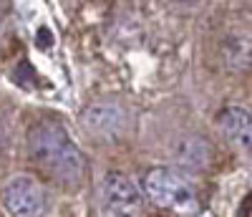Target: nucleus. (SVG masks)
Wrapping results in <instances>:
<instances>
[{"instance_id": "nucleus-1", "label": "nucleus", "mask_w": 252, "mask_h": 217, "mask_svg": "<svg viewBox=\"0 0 252 217\" xmlns=\"http://www.w3.org/2000/svg\"><path fill=\"white\" fill-rule=\"evenodd\" d=\"M28 149L35 167L63 187H76L86 177V157L58 121L35 124L28 134Z\"/></svg>"}, {"instance_id": "nucleus-2", "label": "nucleus", "mask_w": 252, "mask_h": 217, "mask_svg": "<svg viewBox=\"0 0 252 217\" xmlns=\"http://www.w3.org/2000/svg\"><path fill=\"white\" fill-rule=\"evenodd\" d=\"M141 192L154 207L172 215H197L202 210L194 184L169 167H154L146 172L141 177Z\"/></svg>"}, {"instance_id": "nucleus-3", "label": "nucleus", "mask_w": 252, "mask_h": 217, "mask_svg": "<svg viewBox=\"0 0 252 217\" xmlns=\"http://www.w3.org/2000/svg\"><path fill=\"white\" fill-rule=\"evenodd\" d=\"M101 194L106 207L116 217H141L144 215V192L124 172H109L101 182Z\"/></svg>"}, {"instance_id": "nucleus-4", "label": "nucleus", "mask_w": 252, "mask_h": 217, "mask_svg": "<svg viewBox=\"0 0 252 217\" xmlns=\"http://www.w3.org/2000/svg\"><path fill=\"white\" fill-rule=\"evenodd\" d=\"M3 205L10 217H40L46 210V192L35 177L18 175L3 189Z\"/></svg>"}, {"instance_id": "nucleus-5", "label": "nucleus", "mask_w": 252, "mask_h": 217, "mask_svg": "<svg viewBox=\"0 0 252 217\" xmlns=\"http://www.w3.org/2000/svg\"><path fill=\"white\" fill-rule=\"evenodd\" d=\"M220 129L224 139L237 146V149H245L250 151L252 149V111L245 106H227L222 108L220 114Z\"/></svg>"}, {"instance_id": "nucleus-6", "label": "nucleus", "mask_w": 252, "mask_h": 217, "mask_svg": "<svg viewBox=\"0 0 252 217\" xmlns=\"http://www.w3.org/2000/svg\"><path fill=\"white\" fill-rule=\"evenodd\" d=\"M174 149H177V159H179V164L192 167V169H197V172H202V169L209 164V157H212L209 142H207L204 137H197V134L184 137Z\"/></svg>"}, {"instance_id": "nucleus-7", "label": "nucleus", "mask_w": 252, "mask_h": 217, "mask_svg": "<svg viewBox=\"0 0 252 217\" xmlns=\"http://www.w3.org/2000/svg\"><path fill=\"white\" fill-rule=\"evenodd\" d=\"M229 53V66H237L240 71H247L252 66V38H235Z\"/></svg>"}]
</instances>
